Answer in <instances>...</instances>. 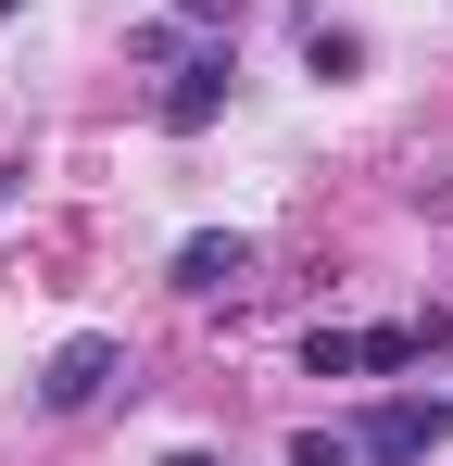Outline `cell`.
<instances>
[{
    "label": "cell",
    "mask_w": 453,
    "mask_h": 466,
    "mask_svg": "<svg viewBox=\"0 0 453 466\" xmlns=\"http://www.w3.org/2000/svg\"><path fill=\"white\" fill-rule=\"evenodd\" d=\"M0 13H25V0H0Z\"/></svg>",
    "instance_id": "7c38bea8"
},
{
    "label": "cell",
    "mask_w": 453,
    "mask_h": 466,
    "mask_svg": "<svg viewBox=\"0 0 453 466\" xmlns=\"http://www.w3.org/2000/svg\"><path fill=\"white\" fill-rule=\"evenodd\" d=\"M441 353H453V340H441Z\"/></svg>",
    "instance_id": "4fadbf2b"
},
{
    "label": "cell",
    "mask_w": 453,
    "mask_h": 466,
    "mask_svg": "<svg viewBox=\"0 0 453 466\" xmlns=\"http://www.w3.org/2000/svg\"><path fill=\"white\" fill-rule=\"evenodd\" d=\"M164 466H215V454H164Z\"/></svg>",
    "instance_id": "8fae6325"
},
{
    "label": "cell",
    "mask_w": 453,
    "mask_h": 466,
    "mask_svg": "<svg viewBox=\"0 0 453 466\" xmlns=\"http://www.w3.org/2000/svg\"><path fill=\"white\" fill-rule=\"evenodd\" d=\"M353 441H366V466H428L453 441V403H416V390H390L378 416H353Z\"/></svg>",
    "instance_id": "3957f363"
},
{
    "label": "cell",
    "mask_w": 453,
    "mask_h": 466,
    "mask_svg": "<svg viewBox=\"0 0 453 466\" xmlns=\"http://www.w3.org/2000/svg\"><path fill=\"white\" fill-rule=\"evenodd\" d=\"M13 189H25V164H13V152H0V215H13Z\"/></svg>",
    "instance_id": "30bf717a"
},
{
    "label": "cell",
    "mask_w": 453,
    "mask_h": 466,
    "mask_svg": "<svg viewBox=\"0 0 453 466\" xmlns=\"http://www.w3.org/2000/svg\"><path fill=\"white\" fill-rule=\"evenodd\" d=\"M114 379H126V340H114V328H76L64 353L38 366V416H88Z\"/></svg>",
    "instance_id": "7a4b0ae2"
},
{
    "label": "cell",
    "mask_w": 453,
    "mask_h": 466,
    "mask_svg": "<svg viewBox=\"0 0 453 466\" xmlns=\"http://www.w3.org/2000/svg\"><path fill=\"white\" fill-rule=\"evenodd\" d=\"M302 64H315V76H353V64H366V38H353V25H315V38H302Z\"/></svg>",
    "instance_id": "ba28073f"
},
{
    "label": "cell",
    "mask_w": 453,
    "mask_h": 466,
    "mask_svg": "<svg viewBox=\"0 0 453 466\" xmlns=\"http://www.w3.org/2000/svg\"><path fill=\"white\" fill-rule=\"evenodd\" d=\"M416 353H428V328H366V379H403Z\"/></svg>",
    "instance_id": "8992f818"
},
{
    "label": "cell",
    "mask_w": 453,
    "mask_h": 466,
    "mask_svg": "<svg viewBox=\"0 0 453 466\" xmlns=\"http://www.w3.org/2000/svg\"><path fill=\"white\" fill-rule=\"evenodd\" d=\"M164 278H176L189 303H215V290H239V278H252V239H239V228H189Z\"/></svg>",
    "instance_id": "277c9868"
},
{
    "label": "cell",
    "mask_w": 453,
    "mask_h": 466,
    "mask_svg": "<svg viewBox=\"0 0 453 466\" xmlns=\"http://www.w3.org/2000/svg\"><path fill=\"white\" fill-rule=\"evenodd\" d=\"M290 466H366L353 429H290Z\"/></svg>",
    "instance_id": "52a82bcc"
},
{
    "label": "cell",
    "mask_w": 453,
    "mask_h": 466,
    "mask_svg": "<svg viewBox=\"0 0 453 466\" xmlns=\"http://www.w3.org/2000/svg\"><path fill=\"white\" fill-rule=\"evenodd\" d=\"M176 25H202V38H239V0H176Z\"/></svg>",
    "instance_id": "9c48e42d"
},
{
    "label": "cell",
    "mask_w": 453,
    "mask_h": 466,
    "mask_svg": "<svg viewBox=\"0 0 453 466\" xmlns=\"http://www.w3.org/2000/svg\"><path fill=\"white\" fill-rule=\"evenodd\" d=\"M226 88H239V38L176 51V64H164V101H151V114H164V139H202V127L226 114Z\"/></svg>",
    "instance_id": "6da1fadb"
},
{
    "label": "cell",
    "mask_w": 453,
    "mask_h": 466,
    "mask_svg": "<svg viewBox=\"0 0 453 466\" xmlns=\"http://www.w3.org/2000/svg\"><path fill=\"white\" fill-rule=\"evenodd\" d=\"M302 379H366V328H315L302 340Z\"/></svg>",
    "instance_id": "5b68a950"
}]
</instances>
